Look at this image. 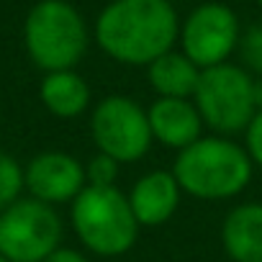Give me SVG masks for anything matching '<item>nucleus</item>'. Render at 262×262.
<instances>
[{
    "instance_id": "1",
    "label": "nucleus",
    "mask_w": 262,
    "mask_h": 262,
    "mask_svg": "<svg viewBox=\"0 0 262 262\" xmlns=\"http://www.w3.org/2000/svg\"><path fill=\"white\" fill-rule=\"evenodd\" d=\"M178 16L170 0H113L98 18L100 49L121 64H152L172 52Z\"/></svg>"
},
{
    "instance_id": "2",
    "label": "nucleus",
    "mask_w": 262,
    "mask_h": 262,
    "mask_svg": "<svg viewBox=\"0 0 262 262\" xmlns=\"http://www.w3.org/2000/svg\"><path fill=\"white\" fill-rule=\"evenodd\" d=\"M172 175L193 198L224 201L239 195L252 178L247 149L224 137H201L188 149L178 152Z\"/></svg>"
},
{
    "instance_id": "3",
    "label": "nucleus",
    "mask_w": 262,
    "mask_h": 262,
    "mask_svg": "<svg viewBox=\"0 0 262 262\" xmlns=\"http://www.w3.org/2000/svg\"><path fill=\"white\" fill-rule=\"evenodd\" d=\"M70 219L77 239L98 257L126 254L139 236V221L131 211L128 195L116 185H85L72 201Z\"/></svg>"
},
{
    "instance_id": "4",
    "label": "nucleus",
    "mask_w": 262,
    "mask_h": 262,
    "mask_svg": "<svg viewBox=\"0 0 262 262\" xmlns=\"http://www.w3.org/2000/svg\"><path fill=\"white\" fill-rule=\"evenodd\" d=\"M24 39L36 67L49 72L72 70L88 49V29L64 0H41L26 18Z\"/></svg>"
},
{
    "instance_id": "5",
    "label": "nucleus",
    "mask_w": 262,
    "mask_h": 262,
    "mask_svg": "<svg viewBox=\"0 0 262 262\" xmlns=\"http://www.w3.org/2000/svg\"><path fill=\"white\" fill-rule=\"evenodd\" d=\"M193 103L208 128L224 137L239 134V131H247L249 121L257 113L254 80L247 70L226 62L201 70Z\"/></svg>"
},
{
    "instance_id": "6",
    "label": "nucleus",
    "mask_w": 262,
    "mask_h": 262,
    "mask_svg": "<svg viewBox=\"0 0 262 262\" xmlns=\"http://www.w3.org/2000/svg\"><path fill=\"white\" fill-rule=\"evenodd\" d=\"M62 242V219L54 206L18 198L0 211V254L8 262H44Z\"/></svg>"
},
{
    "instance_id": "7",
    "label": "nucleus",
    "mask_w": 262,
    "mask_h": 262,
    "mask_svg": "<svg viewBox=\"0 0 262 262\" xmlns=\"http://www.w3.org/2000/svg\"><path fill=\"white\" fill-rule=\"evenodd\" d=\"M90 134L100 155L123 162L142 160L152 147L147 111L128 95L103 98L90 116Z\"/></svg>"
},
{
    "instance_id": "8",
    "label": "nucleus",
    "mask_w": 262,
    "mask_h": 262,
    "mask_svg": "<svg viewBox=\"0 0 262 262\" xmlns=\"http://www.w3.org/2000/svg\"><path fill=\"white\" fill-rule=\"evenodd\" d=\"M183 54L198 67L208 70L224 64L239 44V21L221 3H206L190 13L180 34Z\"/></svg>"
},
{
    "instance_id": "9",
    "label": "nucleus",
    "mask_w": 262,
    "mask_h": 262,
    "mask_svg": "<svg viewBox=\"0 0 262 262\" xmlns=\"http://www.w3.org/2000/svg\"><path fill=\"white\" fill-rule=\"evenodd\" d=\"M24 185L29 188L31 198L54 206V203H72L88 185V178L85 167L72 155L44 152L29 162L24 172Z\"/></svg>"
},
{
    "instance_id": "10",
    "label": "nucleus",
    "mask_w": 262,
    "mask_h": 262,
    "mask_svg": "<svg viewBox=\"0 0 262 262\" xmlns=\"http://www.w3.org/2000/svg\"><path fill=\"white\" fill-rule=\"evenodd\" d=\"M149 116V128L152 139L170 149H188L201 139L203 131V118L195 108L193 100L185 98H157L152 108L147 111Z\"/></svg>"
},
{
    "instance_id": "11",
    "label": "nucleus",
    "mask_w": 262,
    "mask_h": 262,
    "mask_svg": "<svg viewBox=\"0 0 262 262\" xmlns=\"http://www.w3.org/2000/svg\"><path fill=\"white\" fill-rule=\"evenodd\" d=\"M180 185L172 172L155 170L139 178L128 193V203L139 226H162L167 224L180 206Z\"/></svg>"
},
{
    "instance_id": "12",
    "label": "nucleus",
    "mask_w": 262,
    "mask_h": 262,
    "mask_svg": "<svg viewBox=\"0 0 262 262\" xmlns=\"http://www.w3.org/2000/svg\"><path fill=\"white\" fill-rule=\"evenodd\" d=\"M221 244L234 262H262V203L231 208L221 224Z\"/></svg>"
},
{
    "instance_id": "13",
    "label": "nucleus",
    "mask_w": 262,
    "mask_h": 262,
    "mask_svg": "<svg viewBox=\"0 0 262 262\" xmlns=\"http://www.w3.org/2000/svg\"><path fill=\"white\" fill-rule=\"evenodd\" d=\"M201 70L180 52H167L149 64V85L160 98H185L195 95Z\"/></svg>"
},
{
    "instance_id": "14",
    "label": "nucleus",
    "mask_w": 262,
    "mask_h": 262,
    "mask_svg": "<svg viewBox=\"0 0 262 262\" xmlns=\"http://www.w3.org/2000/svg\"><path fill=\"white\" fill-rule=\"evenodd\" d=\"M39 95H41V103L47 105V111L59 118H75L90 105V88L72 70L49 72L41 82Z\"/></svg>"
},
{
    "instance_id": "15",
    "label": "nucleus",
    "mask_w": 262,
    "mask_h": 262,
    "mask_svg": "<svg viewBox=\"0 0 262 262\" xmlns=\"http://www.w3.org/2000/svg\"><path fill=\"white\" fill-rule=\"evenodd\" d=\"M21 190H24L21 165L11 155L0 152V211H6L11 203H16Z\"/></svg>"
},
{
    "instance_id": "16",
    "label": "nucleus",
    "mask_w": 262,
    "mask_h": 262,
    "mask_svg": "<svg viewBox=\"0 0 262 262\" xmlns=\"http://www.w3.org/2000/svg\"><path fill=\"white\" fill-rule=\"evenodd\" d=\"M239 54L252 72L262 75V24H254L244 31V36L239 39Z\"/></svg>"
},
{
    "instance_id": "17",
    "label": "nucleus",
    "mask_w": 262,
    "mask_h": 262,
    "mask_svg": "<svg viewBox=\"0 0 262 262\" xmlns=\"http://www.w3.org/2000/svg\"><path fill=\"white\" fill-rule=\"evenodd\" d=\"M85 178H88V185H98V188H111L118 178V162L105 157V155H95L88 167H85Z\"/></svg>"
},
{
    "instance_id": "18",
    "label": "nucleus",
    "mask_w": 262,
    "mask_h": 262,
    "mask_svg": "<svg viewBox=\"0 0 262 262\" xmlns=\"http://www.w3.org/2000/svg\"><path fill=\"white\" fill-rule=\"evenodd\" d=\"M244 139H247V155L252 160V165L262 167V108L254 113V118L249 121L247 131H244Z\"/></svg>"
},
{
    "instance_id": "19",
    "label": "nucleus",
    "mask_w": 262,
    "mask_h": 262,
    "mask_svg": "<svg viewBox=\"0 0 262 262\" xmlns=\"http://www.w3.org/2000/svg\"><path fill=\"white\" fill-rule=\"evenodd\" d=\"M44 262H88L77 249H67V247H59L49 259H44Z\"/></svg>"
},
{
    "instance_id": "20",
    "label": "nucleus",
    "mask_w": 262,
    "mask_h": 262,
    "mask_svg": "<svg viewBox=\"0 0 262 262\" xmlns=\"http://www.w3.org/2000/svg\"><path fill=\"white\" fill-rule=\"evenodd\" d=\"M254 100H257V108H262V80H254Z\"/></svg>"
},
{
    "instance_id": "21",
    "label": "nucleus",
    "mask_w": 262,
    "mask_h": 262,
    "mask_svg": "<svg viewBox=\"0 0 262 262\" xmlns=\"http://www.w3.org/2000/svg\"><path fill=\"white\" fill-rule=\"evenodd\" d=\"M0 262H8V259H6V257H3V254H0Z\"/></svg>"
},
{
    "instance_id": "22",
    "label": "nucleus",
    "mask_w": 262,
    "mask_h": 262,
    "mask_svg": "<svg viewBox=\"0 0 262 262\" xmlns=\"http://www.w3.org/2000/svg\"><path fill=\"white\" fill-rule=\"evenodd\" d=\"M257 3H259V6H262V0H257Z\"/></svg>"
}]
</instances>
